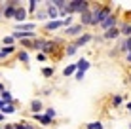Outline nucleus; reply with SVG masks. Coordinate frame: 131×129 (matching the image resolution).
Here are the masks:
<instances>
[{
	"instance_id": "a19ab883",
	"label": "nucleus",
	"mask_w": 131,
	"mask_h": 129,
	"mask_svg": "<svg viewBox=\"0 0 131 129\" xmlns=\"http://www.w3.org/2000/svg\"><path fill=\"white\" fill-rule=\"evenodd\" d=\"M129 82H131V80H129Z\"/></svg>"
},
{
	"instance_id": "a211bd4d",
	"label": "nucleus",
	"mask_w": 131,
	"mask_h": 129,
	"mask_svg": "<svg viewBox=\"0 0 131 129\" xmlns=\"http://www.w3.org/2000/svg\"><path fill=\"white\" fill-rule=\"evenodd\" d=\"M120 34H124L125 38H129L131 36V25L129 23H124V25L120 27Z\"/></svg>"
},
{
	"instance_id": "79ce46f5",
	"label": "nucleus",
	"mask_w": 131,
	"mask_h": 129,
	"mask_svg": "<svg viewBox=\"0 0 131 129\" xmlns=\"http://www.w3.org/2000/svg\"><path fill=\"white\" fill-rule=\"evenodd\" d=\"M129 127H131V125H129Z\"/></svg>"
},
{
	"instance_id": "cd10ccee",
	"label": "nucleus",
	"mask_w": 131,
	"mask_h": 129,
	"mask_svg": "<svg viewBox=\"0 0 131 129\" xmlns=\"http://www.w3.org/2000/svg\"><path fill=\"white\" fill-rule=\"evenodd\" d=\"M122 101H124V99H122L120 95H114V99H112V103H114V106H120V104H122Z\"/></svg>"
},
{
	"instance_id": "b1692460",
	"label": "nucleus",
	"mask_w": 131,
	"mask_h": 129,
	"mask_svg": "<svg viewBox=\"0 0 131 129\" xmlns=\"http://www.w3.org/2000/svg\"><path fill=\"white\" fill-rule=\"evenodd\" d=\"M76 51H78V48H76L74 44H70V46H67V55H74Z\"/></svg>"
},
{
	"instance_id": "5701e85b",
	"label": "nucleus",
	"mask_w": 131,
	"mask_h": 129,
	"mask_svg": "<svg viewBox=\"0 0 131 129\" xmlns=\"http://www.w3.org/2000/svg\"><path fill=\"white\" fill-rule=\"evenodd\" d=\"M88 129H103V123L101 122H91V123H88Z\"/></svg>"
},
{
	"instance_id": "1a4fd4ad",
	"label": "nucleus",
	"mask_w": 131,
	"mask_h": 129,
	"mask_svg": "<svg viewBox=\"0 0 131 129\" xmlns=\"http://www.w3.org/2000/svg\"><path fill=\"white\" fill-rule=\"evenodd\" d=\"M118 36H120V29H118V27L108 29V30H105V34H103V38H105V40H114V38H118Z\"/></svg>"
},
{
	"instance_id": "72a5a7b5",
	"label": "nucleus",
	"mask_w": 131,
	"mask_h": 129,
	"mask_svg": "<svg viewBox=\"0 0 131 129\" xmlns=\"http://www.w3.org/2000/svg\"><path fill=\"white\" fill-rule=\"evenodd\" d=\"M36 57H38V61H44V59H46V55H44V53H38Z\"/></svg>"
},
{
	"instance_id": "2eb2a0df",
	"label": "nucleus",
	"mask_w": 131,
	"mask_h": 129,
	"mask_svg": "<svg viewBox=\"0 0 131 129\" xmlns=\"http://www.w3.org/2000/svg\"><path fill=\"white\" fill-rule=\"evenodd\" d=\"M46 6H48V15H49V19H51V21H55V19H57V15H59L57 8H53L49 2H46Z\"/></svg>"
},
{
	"instance_id": "ddd939ff",
	"label": "nucleus",
	"mask_w": 131,
	"mask_h": 129,
	"mask_svg": "<svg viewBox=\"0 0 131 129\" xmlns=\"http://www.w3.org/2000/svg\"><path fill=\"white\" fill-rule=\"evenodd\" d=\"M89 66H91V65H89V61H88V59H80L78 63H76V70H78V72H84V74H85V70H88Z\"/></svg>"
},
{
	"instance_id": "c756f323",
	"label": "nucleus",
	"mask_w": 131,
	"mask_h": 129,
	"mask_svg": "<svg viewBox=\"0 0 131 129\" xmlns=\"http://www.w3.org/2000/svg\"><path fill=\"white\" fill-rule=\"evenodd\" d=\"M21 46H25V48H32V40H21Z\"/></svg>"
},
{
	"instance_id": "4c0bfd02",
	"label": "nucleus",
	"mask_w": 131,
	"mask_h": 129,
	"mask_svg": "<svg viewBox=\"0 0 131 129\" xmlns=\"http://www.w3.org/2000/svg\"><path fill=\"white\" fill-rule=\"evenodd\" d=\"M4 108V103H2V101H0V110H2Z\"/></svg>"
},
{
	"instance_id": "bb28decb",
	"label": "nucleus",
	"mask_w": 131,
	"mask_h": 129,
	"mask_svg": "<svg viewBox=\"0 0 131 129\" xmlns=\"http://www.w3.org/2000/svg\"><path fill=\"white\" fill-rule=\"evenodd\" d=\"M36 8H38V2H36V0H30V2H29V11L30 13L36 11Z\"/></svg>"
},
{
	"instance_id": "0eeeda50",
	"label": "nucleus",
	"mask_w": 131,
	"mask_h": 129,
	"mask_svg": "<svg viewBox=\"0 0 131 129\" xmlns=\"http://www.w3.org/2000/svg\"><path fill=\"white\" fill-rule=\"evenodd\" d=\"M99 27H101V29H103V30H108V29H114V27H116V17H114V15H110V17H106V19H105V21H103V23H101V25H99Z\"/></svg>"
},
{
	"instance_id": "7ed1b4c3",
	"label": "nucleus",
	"mask_w": 131,
	"mask_h": 129,
	"mask_svg": "<svg viewBox=\"0 0 131 129\" xmlns=\"http://www.w3.org/2000/svg\"><path fill=\"white\" fill-rule=\"evenodd\" d=\"M17 6H19V2H6V4L2 6V15H4V17H13Z\"/></svg>"
},
{
	"instance_id": "4468645a",
	"label": "nucleus",
	"mask_w": 131,
	"mask_h": 129,
	"mask_svg": "<svg viewBox=\"0 0 131 129\" xmlns=\"http://www.w3.org/2000/svg\"><path fill=\"white\" fill-rule=\"evenodd\" d=\"M0 97H2L0 101H2L4 104H13V97H12V93H10V91H6V89H4L2 93H0Z\"/></svg>"
},
{
	"instance_id": "4be33fe9",
	"label": "nucleus",
	"mask_w": 131,
	"mask_h": 129,
	"mask_svg": "<svg viewBox=\"0 0 131 129\" xmlns=\"http://www.w3.org/2000/svg\"><path fill=\"white\" fill-rule=\"evenodd\" d=\"M44 116H48L49 120H53V118L57 116V112H55V110H53V108H46V112H44Z\"/></svg>"
},
{
	"instance_id": "e433bc0d",
	"label": "nucleus",
	"mask_w": 131,
	"mask_h": 129,
	"mask_svg": "<svg viewBox=\"0 0 131 129\" xmlns=\"http://www.w3.org/2000/svg\"><path fill=\"white\" fill-rule=\"evenodd\" d=\"M127 110H129V112H131V103H127Z\"/></svg>"
},
{
	"instance_id": "f03ea898",
	"label": "nucleus",
	"mask_w": 131,
	"mask_h": 129,
	"mask_svg": "<svg viewBox=\"0 0 131 129\" xmlns=\"http://www.w3.org/2000/svg\"><path fill=\"white\" fill-rule=\"evenodd\" d=\"M91 8V4L88 2V0H70V2H67V15H72V13H82L85 10H89Z\"/></svg>"
},
{
	"instance_id": "f704fd0d",
	"label": "nucleus",
	"mask_w": 131,
	"mask_h": 129,
	"mask_svg": "<svg viewBox=\"0 0 131 129\" xmlns=\"http://www.w3.org/2000/svg\"><path fill=\"white\" fill-rule=\"evenodd\" d=\"M125 59H127L129 63H131V51H129V53H125Z\"/></svg>"
},
{
	"instance_id": "7c9ffc66",
	"label": "nucleus",
	"mask_w": 131,
	"mask_h": 129,
	"mask_svg": "<svg viewBox=\"0 0 131 129\" xmlns=\"http://www.w3.org/2000/svg\"><path fill=\"white\" fill-rule=\"evenodd\" d=\"M74 78H76V80H84V72H78V70H76V72H74Z\"/></svg>"
},
{
	"instance_id": "473e14b6",
	"label": "nucleus",
	"mask_w": 131,
	"mask_h": 129,
	"mask_svg": "<svg viewBox=\"0 0 131 129\" xmlns=\"http://www.w3.org/2000/svg\"><path fill=\"white\" fill-rule=\"evenodd\" d=\"M4 129H15V123H6V125H4Z\"/></svg>"
},
{
	"instance_id": "f3484780",
	"label": "nucleus",
	"mask_w": 131,
	"mask_h": 129,
	"mask_svg": "<svg viewBox=\"0 0 131 129\" xmlns=\"http://www.w3.org/2000/svg\"><path fill=\"white\" fill-rule=\"evenodd\" d=\"M30 110H32V114H38L40 110H42V101L34 99L32 103H30Z\"/></svg>"
},
{
	"instance_id": "ea45409f",
	"label": "nucleus",
	"mask_w": 131,
	"mask_h": 129,
	"mask_svg": "<svg viewBox=\"0 0 131 129\" xmlns=\"http://www.w3.org/2000/svg\"><path fill=\"white\" fill-rule=\"evenodd\" d=\"M0 15H2V8H0Z\"/></svg>"
},
{
	"instance_id": "9b49d317",
	"label": "nucleus",
	"mask_w": 131,
	"mask_h": 129,
	"mask_svg": "<svg viewBox=\"0 0 131 129\" xmlns=\"http://www.w3.org/2000/svg\"><path fill=\"white\" fill-rule=\"evenodd\" d=\"M63 25V19H55V21H48L46 23V30H55V29H61Z\"/></svg>"
},
{
	"instance_id": "20e7f679",
	"label": "nucleus",
	"mask_w": 131,
	"mask_h": 129,
	"mask_svg": "<svg viewBox=\"0 0 131 129\" xmlns=\"http://www.w3.org/2000/svg\"><path fill=\"white\" fill-rule=\"evenodd\" d=\"M34 29H36L34 23H17L15 25L17 32H34Z\"/></svg>"
},
{
	"instance_id": "6ab92c4d",
	"label": "nucleus",
	"mask_w": 131,
	"mask_h": 129,
	"mask_svg": "<svg viewBox=\"0 0 131 129\" xmlns=\"http://www.w3.org/2000/svg\"><path fill=\"white\" fill-rule=\"evenodd\" d=\"M17 110H15V106L13 104H4V108H2V114L6 116V114H15Z\"/></svg>"
},
{
	"instance_id": "f8f14e48",
	"label": "nucleus",
	"mask_w": 131,
	"mask_h": 129,
	"mask_svg": "<svg viewBox=\"0 0 131 129\" xmlns=\"http://www.w3.org/2000/svg\"><path fill=\"white\" fill-rule=\"evenodd\" d=\"M32 116H34V120H36V122H40V123H42V125H51V120H49L48 116H44V114L42 112H38V114H32Z\"/></svg>"
},
{
	"instance_id": "c9c22d12",
	"label": "nucleus",
	"mask_w": 131,
	"mask_h": 129,
	"mask_svg": "<svg viewBox=\"0 0 131 129\" xmlns=\"http://www.w3.org/2000/svg\"><path fill=\"white\" fill-rule=\"evenodd\" d=\"M2 91H4V84L0 82V93H2Z\"/></svg>"
},
{
	"instance_id": "58836bf2",
	"label": "nucleus",
	"mask_w": 131,
	"mask_h": 129,
	"mask_svg": "<svg viewBox=\"0 0 131 129\" xmlns=\"http://www.w3.org/2000/svg\"><path fill=\"white\" fill-rule=\"evenodd\" d=\"M2 120H4V114H0V122H2Z\"/></svg>"
},
{
	"instance_id": "aec40b11",
	"label": "nucleus",
	"mask_w": 131,
	"mask_h": 129,
	"mask_svg": "<svg viewBox=\"0 0 131 129\" xmlns=\"http://www.w3.org/2000/svg\"><path fill=\"white\" fill-rule=\"evenodd\" d=\"M53 72H55V68H53V66H44V68H42V74H44L46 78L53 76Z\"/></svg>"
},
{
	"instance_id": "6e6552de",
	"label": "nucleus",
	"mask_w": 131,
	"mask_h": 129,
	"mask_svg": "<svg viewBox=\"0 0 131 129\" xmlns=\"http://www.w3.org/2000/svg\"><path fill=\"white\" fill-rule=\"evenodd\" d=\"M82 29H84V27L82 25H70L69 27V29H65V34H67V36H76V34H80V32H82Z\"/></svg>"
},
{
	"instance_id": "dca6fc26",
	"label": "nucleus",
	"mask_w": 131,
	"mask_h": 129,
	"mask_svg": "<svg viewBox=\"0 0 131 129\" xmlns=\"http://www.w3.org/2000/svg\"><path fill=\"white\" fill-rule=\"evenodd\" d=\"M13 51H15V48H13V46H4V50H0V59H6V57L12 55Z\"/></svg>"
},
{
	"instance_id": "39448f33",
	"label": "nucleus",
	"mask_w": 131,
	"mask_h": 129,
	"mask_svg": "<svg viewBox=\"0 0 131 129\" xmlns=\"http://www.w3.org/2000/svg\"><path fill=\"white\" fill-rule=\"evenodd\" d=\"M25 17H27V10H25L23 6H17L15 8V13H13V19H15L17 23H23Z\"/></svg>"
},
{
	"instance_id": "423d86ee",
	"label": "nucleus",
	"mask_w": 131,
	"mask_h": 129,
	"mask_svg": "<svg viewBox=\"0 0 131 129\" xmlns=\"http://www.w3.org/2000/svg\"><path fill=\"white\" fill-rule=\"evenodd\" d=\"M89 21H91V8L80 13V25L82 27H89Z\"/></svg>"
},
{
	"instance_id": "2f4dec72",
	"label": "nucleus",
	"mask_w": 131,
	"mask_h": 129,
	"mask_svg": "<svg viewBox=\"0 0 131 129\" xmlns=\"http://www.w3.org/2000/svg\"><path fill=\"white\" fill-rule=\"evenodd\" d=\"M46 15H48L46 11H38V13H36V17H38V19H46Z\"/></svg>"
},
{
	"instance_id": "f257e3e1",
	"label": "nucleus",
	"mask_w": 131,
	"mask_h": 129,
	"mask_svg": "<svg viewBox=\"0 0 131 129\" xmlns=\"http://www.w3.org/2000/svg\"><path fill=\"white\" fill-rule=\"evenodd\" d=\"M112 15V8L110 6H103V8H91V21H89V27H97L101 25L106 17Z\"/></svg>"
},
{
	"instance_id": "393cba45",
	"label": "nucleus",
	"mask_w": 131,
	"mask_h": 129,
	"mask_svg": "<svg viewBox=\"0 0 131 129\" xmlns=\"http://www.w3.org/2000/svg\"><path fill=\"white\" fill-rule=\"evenodd\" d=\"M15 129H34V125H30V123H15Z\"/></svg>"
},
{
	"instance_id": "c85d7f7f",
	"label": "nucleus",
	"mask_w": 131,
	"mask_h": 129,
	"mask_svg": "<svg viewBox=\"0 0 131 129\" xmlns=\"http://www.w3.org/2000/svg\"><path fill=\"white\" fill-rule=\"evenodd\" d=\"M13 42H15V40H13L12 36H6V38H4V46H13Z\"/></svg>"
},
{
	"instance_id": "9d476101",
	"label": "nucleus",
	"mask_w": 131,
	"mask_h": 129,
	"mask_svg": "<svg viewBox=\"0 0 131 129\" xmlns=\"http://www.w3.org/2000/svg\"><path fill=\"white\" fill-rule=\"evenodd\" d=\"M91 34H82V36H78V38H76V42H74V46L76 48H80V46H85V44H88V42H91Z\"/></svg>"
},
{
	"instance_id": "a878e982",
	"label": "nucleus",
	"mask_w": 131,
	"mask_h": 129,
	"mask_svg": "<svg viewBox=\"0 0 131 129\" xmlns=\"http://www.w3.org/2000/svg\"><path fill=\"white\" fill-rule=\"evenodd\" d=\"M19 61H23V63H29V53H27V51H19Z\"/></svg>"
},
{
	"instance_id": "412c9836",
	"label": "nucleus",
	"mask_w": 131,
	"mask_h": 129,
	"mask_svg": "<svg viewBox=\"0 0 131 129\" xmlns=\"http://www.w3.org/2000/svg\"><path fill=\"white\" fill-rule=\"evenodd\" d=\"M74 72H76V65H69V66H65V70H63L65 76H70V74H74Z\"/></svg>"
}]
</instances>
